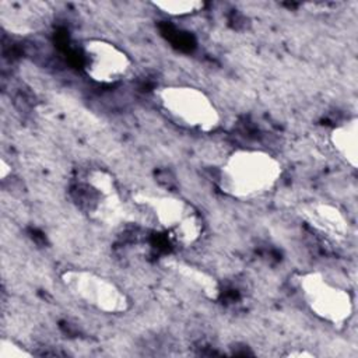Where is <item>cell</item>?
<instances>
[{
    "instance_id": "cell-12",
    "label": "cell",
    "mask_w": 358,
    "mask_h": 358,
    "mask_svg": "<svg viewBox=\"0 0 358 358\" xmlns=\"http://www.w3.org/2000/svg\"><path fill=\"white\" fill-rule=\"evenodd\" d=\"M34 351H29L24 344L13 337L3 336L0 341V358H22L32 357Z\"/></svg>"
},
{
    "instance_id": "cell-8",
    "label": "cell",
    "mask_w": 358,
    "mask_h": 358,
    "mask_svg": "<svg viewBox=\"0 0 358 358\" xmlns=\"http://www.w3.org/2000/svg\"><path fill=\"white\" fill-rule=\"evenodd\" d=\"M302 218L317 234L333 242H343L350 235V221L345 213L330 201H313L301 208Z\"/></svg>"
},
{
    "instance_id": "cell-10",
    "label": "cell",
    "mask_w": 358,
    "mask_h": 358,
    "mask_svg": "<svg viewBox=\"0 0 358 358\" xmlns=\"http://www.w3.org/2000/svg\"><path fill=\"white\" fill-rule=\"evenodd\" d=\"M168 267L190 289H194L196 292L203 294V296L208 299L218 298L220 284L217 278L213 274H210L207 270L182 260L169 262Z\"/></svg>"
},
{
    "instance_id": "cell-7",
    "label": "cell",
    "mask_w": 358,
    "mask_h": 358,
    "mask_svg": "<svg viewBox=\"0 0 358 358\" xmlns=\"http://www.w3.org/2000/svg\"><path fill=\"white\" fill-rule=\"evenodd\" d=\"M85 76L101 85L123 81L133 70L131 56L117 43L105 38H88L81 43Z\"/></svg>"
},
{
    "instance_id": "cell-1",
    "label": "cell",
    "mask_w": 358,
    "mask_h": 358,
    "mask_svg": "<svg viewBox=\"0 0 358 358\" xmlns=\"http://www.w3.org/2000/svg\"><path fill=\"white\" fill-rule=\"evenodd\" d=\"M284 175L277 155L262 148H235L217 166L215 185L228 199L253 201L273 193Z\"/></svg>"
},
{
    "instance_id": "cell-5",
    "label": "cell",
    "mask_w": 358,
    "mask_h": 358,
    "mask_svg": "<svg viewBox=\"0 0 358 358\" xmlns=\"http://www.w3.org/2000/svg\"><path fill=\"white\" fill-rule=\"evenodd\" d=\"M60 282L73 299L98 313L115 316L131 309V298L123 287L91 268H66L60 273Z\"/></svg>"
},
{
    "instance_id": "cell-2",
    "label": "cell",
    "mask_w": 358,
    "mask_h": 358,
    "mask_svg": "<svg viewBox=\"0 0 358 358\" xmlns=\"http://www.w3.org/2000/svg\"><path fill=\"white\" fill-rule=\"evenodd\" d=\"M134 206L176 246L196 245L204 232L200 211L186 199L169 193L138 192L133 194Z\"/></svg>"
},
{
    "instance_id": "cell-4",
    "label": "cell",
    "mask_w": 358,
    "mask_h": 358,
    "mask_svg": "<svg viewBox=\"0 0 358 358\" xmlns=\"http://www.w3.org/2000/svg\"><path fill=\"white\" fill-rule=\"evenodd\" d=\"M295 284L306 309L320 322L343 329L354 316L351 292L319 270H306L295 275Z\"/></svg>"
},
{
    "instance_id": "cell-9",
    "label": "cell",
    "mask_w": 358,
    "mask_h": 358,
    "mask_svg": "<svg viewBox=\"0 0 358 358\" xmlns=\"http://www.w3.org/2000/svg\"><path fill=\"white\" fill-rule=\"evenodd\" d=\"M334 154L352 169L358 165V119L355 116L336 124L329 133Z\"/></svg>"
},
{
    "instance_id": "cell-11",
    "label": "cell",
    "mask_w": 358,
    "mask_h": 358,
    "mask_svg": "<svg viewBox=\"0 0 358 358\" xmlns=\"http://www.w3.org/2000/svg\"><path fill=\"white\" fill-rule=\"evenodd\" d=\"M151 6L171 18L192 17L206 8V3L200 0H161L152 1Z\"/></svg>"
},
{
    "instance_id": "cell-3",
    "label": "cell",
    "mask_w": 358,
    "mask_h": 358,
    "mask_svg": "<svg viewBox=\"0 0 358 358\" xmlns=\"http://www.w3.org/2000/svg\"><path fill=\"white\" fill-rule=\"evenodd\" d=\"M155 98L168 119L182 129L210 134L220 129L222 115L208 92L192 84H168L157 90Z\"/></svg>"
},
{
    "instance_id": "cell-6",
    "label": "cell",
    "mask_w": 358,
    "mask_h": 358,
    "mask_svg": "<svg viewBox=\"0 0 358 358\" xmlns=\"http://www.w3.org/2000/svg\"><path fill=\"white\" fill-rule=\"evenodd\" d=\"M80 207L90 218L101 224H116L123 218L124 207L113 175L103 168H90L76 187Z\"/></svg>"
}]
</instances>
